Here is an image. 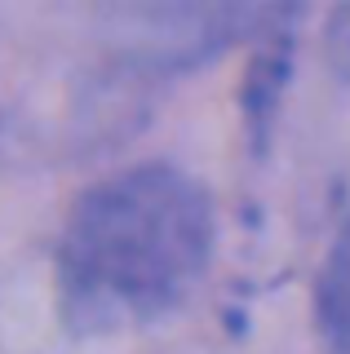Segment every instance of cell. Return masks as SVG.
<instances>
[{"mask_svg":"<svg viewBox=\"0 0 350 354\" xmlns=\"http://www.w3.org/2000/svg\"><path fill=\"white\" fill-rule=\"evenodd\" d=\"M213 257V204L191 173L133 164L75 195L58 239L71 328L111 332L169 315Z\"/></svg>","mask_w":350,"mask_h":354,"instance_id":"obj_1","label":"cell"},{"mask_svg":"<svg viewBox=\"0 0 350 354\" xmlns=\"http://www.w3.org/2000/svg\"><path fill=\"white\" fill-rule=\"evenodd\" d=\"M315 328L324 354H350V217L337 226L315 274Z\"/></svg>","mask_w":350,"mask_h":354,"instance_id":"obj_2","label":"cell"}]
</instances>
